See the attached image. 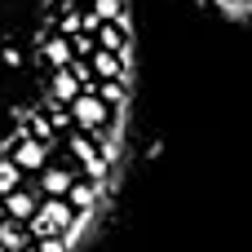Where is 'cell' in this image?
<instances>
[{
	"label": "cell",
	"mask_w": 252,
	"mask_h": 252,
	"mask_svg": "<svg viewBox=\"0 0 252 252\" xmlns=\"http://www.w3.org/2000/svg\"><path fill=\"white\" fill-rule=\"evenodd\" d=\"M66 111H71V128H80V133H97V128L115 124V111H111L93 89H80V93L66 102Z\"/></svg>",
	"instance_id": "obj_1"
},
{
	"label": "cell",
	"mask_w": 252,
	"mask_h": 252,
	"mask_svg": "<svg viewBox=\"0 0 252 252\" xmlns=\"http://www.w3.org/2000/svg\"><path fill=\"white\" fill-rule=\"evenodd\" d=\"M66 151L80 159V177H89L93 186H102L106 182V173H111V164H106V151L89 137V133H80V128H71V137H66Z\"/></svg>",
	"instance_id": "obj_2"
},
{
	"label": "cell",
	"mask_w": 252,
	"mask_h": 252,
	"mask_svg": "<svg viewBox=\"0 0 252 252\" xmlns=\"http://www.w3.org/2000/svg\"><path fill=\"white\" fill-rule=\"evenodd\" d=\"M4 159H13V164L22 168V177H27V173H40V168L49 164V146L35 142V137H13V146H9Z\"/></svg>",
	"instance_id": "obj_3"
},
{
	"label": "cell",
	"mask_w": 252,
	"mask_h": 252,
	"mask_svg": "<svg viewBox=\"0 0 252 252\" xmlns=\"http://www.w3.org/2000/svg\"><path fill=\"white\" fill-rule=\"evenodd\" d=\"M93 40H97V49H106V53H133V35H128V18H115V22H102V27L93 31Z\"/></svg>",
	"instance_id": "obj_4"
},
{
	"label": "cell",
	"mask_w": 252,
	"mask_h": 252,
	"mask_svg": "<svg viewBox=\"0 0 252 252\" xmlns=\"http://www.w3.org/2000/svg\"><path fill=\"white\" fill-rule=\"evenodd\" d=\"M0 204H4V217H9V221H22V226L40 213V195H35V190H27V186H18V190L0 195Z\"/></svg>",
	"instance_id": "obj_5"
},
{
	"label": "cell",
	"mask_w": 252,
	"mask_h": 252,
	"mask_svg": "<svg viewBox=\"0 0 252 252\" xmlns=\"http://www.w3.org/2000/svg\"><path fill=\"white\" fill-rule=\"evenodd\" d=\"M128 62H133V53H106V49H97L89 58L93 80H128Z\"/></svg>",
	"instance_id": "obj_6"
},
{
	"label": "cell",
	"mask_w": 252,
	"mask_h": 252,
	"mask_svg": "<svg viewBox=\"0 0 252 252\" xmlns=\"http://www.w3.org/2000/svg\"><path fill=\"white\" fill-rule=\"evenodd\" d=\"M75 173L71 168H58V164H44L40 168V199H66Z\"/></svg>",
	"instance_id": "obj_7"
},
{
	"label": "cell",
	"mask_w": 252,
	"mask_h": 252,
	"mask_svg": "<svg viewBox=\"0 0 252 252\" xmlns=\"http://www.w3.org/2000/svg\"><path fill=\"white\" fill-rule=\"evenodd\" d=\"M40 53H44V62L58 71V66H71V58H75V49H71V40L66 35H40Z\"/></svg>",
	"instance_id": "obj_8"
},
{
	"label": "cell",
	"mask_w": 252,
	"mask_h": 252,
	"mask_svg": "<svg viewBox=\"0 0 252 252\" xmlns=\"http://www.w3.org/2000/svg\"><path fill=\"white\" fill-rule=\"evenodd\" d=\"M97 199H102V190H97L89 177H80V173H75V182H71V190H66V204H71L75 213H93V208H97Z\"/></svg>",
	"instance_id": "obj_9"
},
{
	"label": "cell",
	"mask_w": 252,
	"mask_h": 252,
	"mask_svg": "<svg viewBox=\"0 0 252 252\" xmlns=\"http://www.w3.org/2000/svg\"><path fill=\"white\" fill-rule=\"evenodd\" d=\"M75 93H80V80H75V75H71V66H58V71H53V75H49V97H53V102H62V106H66V102H71V97H75Z\"/></svg>",
	"instance_id": "obj_10"
},
{
	"label": "cell",
	"mask_w": 252,
	"mask_h": 252,
	"mask_svg": "<svg viewBox=\"0 0 252 252\" xmlns=\"http://www.w3.org/2000/svg\"><path fill=\"white\" fill-rule=\"evenodd\" d=\"M84 89H93L111 111H120V106H124V97H128V80H93V84H84Z\"/></svg>",
	"instance_id": "obj_11"
},
{
	"label": "cell",
	"mask_w": 252,
	"mask_h": 252,
	"mask_svg": "<svg viewBox=\"0 0 252 252\" xmlns=\"http://www.w3.org/2000/svg\"><path fill=\"white\" fill-rule=\"evenodd\" d=\"M18 137H35V142H44V146H53V128H49V120L35 111V115H22L18 120Z\"/></svg>",
	"instance_id": "obj_12"
},
{
	"label": "cell",
	"mask_w": 252,
	"mask_h": 252,
	"mask_svg": "<svg viewBox=\"0 0 252 252\" xmlns=\"http://www.w3.org/2000/svg\"><path fill=\"white\" fill-rule=\"evenodd\" d=\"M31 244V235H27V226L22 221H0V252H18V248H27Z\"/></svg>",
	"instance_id": "obj_13"
},
{
	"label": "cell",
	"mask_w": 252,
	"mask_h": 252,
	"mask_svg": "<svg viewBox=\"0 0 252 252\" xmlns=\"http://www.w3.org/2000/svg\"><path fill=\"white\" fill-rule=\"evenodd\" d=\"M40 115L49 120V128H53V133H58V128H71V111H66L62 102H53L49 93H44V102H40Z\"/></svg>",
	"instance_id": "obj_14"
},
{
	"label": "cell",
	"mask_w": 252,
	"mask_h": 252,
	"mask_svg": "<svg viewBox=\"0 0 252 252\" xmlns=\"http://www.w3.org/2000/svg\"><path fill=\"white\" fill-rule=\"evenodd\" d=\"M18 186H22V168H18L13 159H4V155H0V195L18 190Z\"/></svg>",
	"instance_id": "obj_15"
},
{
	"label": "cell",
	"mask_w": 252,
	"mask_h": 252,
	"mask_svg": "<svg viewBox=\"0 0 252 252\" xmlns=\"http://www.w3.org/2000/svg\"><path fill=\"white\" fill-rule=\"evenodd\" d=\"M89 9H93L102 22H115V18H124V0H93Z\"/></svg>",
	"instance_id": "obj_16"
},
{
	"label": "cell",
	"mask_w": 252,
	"mask_h": 252,
	"mask_svg": "<svg viewBox=\"0 0 252 252\" xmlns=\"http://www.w3.org/2000/svg\"><path fill=\"white\" fill-rule=\"evenodd\" d=\"M58 35H80V9H71V13H58Z\"/></svg>",
	"instance_id": "obj_17"
},
{
	"label": "cell",
	"mask_w": 252,
	"mask_h": 252,
	"mask_svg": "<svg viewBox=\"0 0 252 252\" xmlns=\"http://www.w3.org/2000/svg\"><path fill=\"white\" fill-rule=\"evenodd\" d=\"M71 49H75V58H93L97 53V40L89 31H80V35H71Z\"/></svg>",
	"instance_id": "obj_18"
},
{
	"label": "cell",
	"mask_w": 252,
	"mask_h": 252,
	"mask_svg": "<svg viewBox=\"0 0 252 252\" xmlns=\"http://www.w3.org/2000/svg\"><path fill=\"white\" fill-rule=\"evenodd\" d=\"M35 248L40 252H71V244H66L62 235H44V239H35Z\"/></svg>",
	"instance_id": "obj_19"
},
{
	"label": "cell",
	"mask_w": 252,
	"mask_h": 252,
	"mask_svg": "<svg viewBox=\"0 0 252 252\" xmlns=\"http://www.w3.org/2000/svg\"><path fill=\"white\" fill-rule=\"evenodd\" d=\"M0 62H4L9 71H18V66H22V49H13V44H4V53H0Z\"/></svg>",
	"instance_id": "obj_20"
},
{
	"label": "cell",
	"mask_w": 252,
	"mask_h": 252,
	"mask_svg": "<svg viewBox=\"0 0 252 252\" xmlns=\"http://www.w3.org/2000/svg\"><path fill=\"white\" fill-rule=\"evenodd\" d=\"M208 4H217V9H226V13H244V0H208Z\"/></svg>",
	"instance_id": "obj_21"
},
{
	"label": "cell",
	"mask_w": 252,
	"mask_h": 252,
	"mask_svg": "<svg viewBox=\"0 0 252 252\" xmlns=\"http://www.w3.org/2000/svg\"><path fill=\"white\" fill-rule=\"evenodd\" d=\"M18 252H40V248H35V244H27V248H18Z\"/></svg>",
	"instance_id": "obj_22"
},
{
	"label": "cell",
	"mask_w": 252,
	"mask_h": 252,
	"mask_svg": "<svg viewBox=\"0 0 252 252\" xmlns=\"http://www.w3.org/2000/svg\"><path fill=\"white\" fill-rule=\"evenodd\" d=\"M75 4H80V9H89V4H93V0H75Z\"/></svg>",
	"instance_id": "obj_23"
},
{
	"label": "cell",
	"mask_w": 252,
	"mask_h": 252,
	"mask_svg": "<svg viewBox=\"0 0 252 252\" xmlns=\"http://www.w3.org/2000/svg\"><path fill=\"white\" fill-rule=\"evenodd\" d=\"M44 4H58V0H44Z\"/></svg>",
	"instance_id": "obj_24"
},
{
	"label": "cell",
	"mask_w": 252,
	"mask_h": 252,
	"mask_svg": "<svg viewBox=\"0 0 252 252\" xmlns=\"http://www.w3.org/2000/svg\"><path fill=\"white\" fill-rule=\"evenodd\" d=\"M244 4H252V0H244Z\"/></svg>",
	"instance_id": "obj_25"
}]
</instances>
